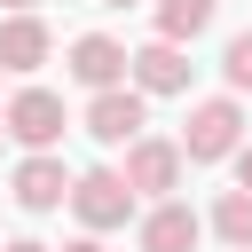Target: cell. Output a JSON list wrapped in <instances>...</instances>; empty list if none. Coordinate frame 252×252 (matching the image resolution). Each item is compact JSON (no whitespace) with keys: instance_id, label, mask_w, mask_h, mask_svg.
<instances>
[{"instance_id":"18","label":"cell","mask_w":252,"mask_h":252,"mask_svg":"<svg viewBox=\"0 0 252 252\" xmlns=\"http://www.w3.org/2000/svg\"><path fill=\"white\" fill-rule=\"evenodd\" d=\"M102 8H134V0H102Z\"/></svg>"},{"instance_id":"1","label":"cell","mask_w":252,"mask_h":252,"mask_svg":"<svg viewBox=\"0 0 252 252\" xmlns=\"http://www.w3.org/2000/svg\"><path fill=\"white\" fill-rule=\"evenodd\" d=\"M71 213H79V228H94V236L126 228V220H134V189H126V173H118V165H87V173H71Z\"/></svg>"},{"instance_id":"14","label":"cell","mask_w":252,"mask_h":252,"mask_svg":"<svg viewBox=\"0 0 252 252\" xmlns=\"http://www.w3.org/2000/svg\"><path fill=\"white\" fill-rule=\"evenodd\" d=\"M228 165H236V189H252V142H236V150H228Z\"/></svg>"},{"instance_id":"16","label":"cell","mask_w":252,"mask_h":252,"mask_svg":"<svg viewBox=\"0 0 252 252\" xmlns=\"http://www.w3.org/2000/svg\"><path fill=\"white\" fill-rule=\"evenodd\" d=\"M0 252H55V244H39V236H16V244H0Z\"/></svg>"},{"instance_id":"13","label":"cell","mask_w":252,"mask_h":252,"mask_svg":"<svg viewBox=\"0 0 252 252\" xmlns=\"http://www.w3.org/2000/svg\"><path fill=\"white\" fill-rule=\"evenodd\" d=\"M220 71H228V87H236V94H252V32H236V39L220 47Z\"/></svg>"},{"instance_id":"12","label":"cell","mask_w":252,"mask_h":252,"mask_svg":"<svg viewBox=\"0 0 252 252\" xmlns=\"http://www.w3.org/2000/svg\"><path fill=\"white\" fill-rule=\"evenodd\" d=\"M220 0H158V39H197Z\"/></svg>"},{"instance_id":"7","label":"cell","mask_w":252,"mask_h":252,"mask_svg":"<svg viewBox=\"0 0 252 252\" xmlns=\"http://www.w3.org/2000/svg\"><path fill=\"white\" fill-rule=\"evenodd\" d=\"M47 55H55V32L39 24V8H8V16H0V71L24 79V71H39Z\"/></svg>"},{"instance_id":"5","label":"cell","mask_w":252,"mask_h":252,"mask_svg":"<svg viewBox=\"0 0 252 252\" xmlns=\"http://www.w3.org/2000/svg\"><path fill=\"white\" fill-rule=\"evenodd\" d=\"M150 126V94L126 79V87H102V94H87V134L102 142V150H126L134 134Z\"/></svg>"},{"instance_id":"8","label":"cell","mask_w":252,"mask_h":252,"mask_svg":"<svg viewBox=\"0 0 252 252\" xmlns=\"http://www.w3.org/2000/svg\"><path fill=\"white\" fill-rule=\"evenodd\" d=\"M87 94H102V87H126V47L110 39V32H79L71 39V63H63Z\"/></svg>"},{"instance_id":"17","label":"cell","mask_w":252,"mask_h":252,"mask_svg":"<svg viewBox=\"0 0 252 252\" xmlns=\"http://www.w3.org/2000/svg\"><path fill=\"white\" fill-rule=\"evenodd\" d=\"M0 8H39V0H0Z\"/></svg>"},{"instance_id":"15","label":"cell","mask_w":252,"mask_h":252,"mask_svg":"<svg viewBox=\"0 0 252 252\" xmlns=\"http://www.w3.org/2000/svg\"><path fill=\"white\" fill-rule=\"evenodd\" d=\"M63 252H102V236H94V228H87V236H71V244H63Z\"/></svg>"},{"instance_id":"11","label":"cell","mask_w":252,"mask_h":252,"mask_svg":"<svg viewBox=\"0 0 252 252\" xmlns=\"http://www.w3.org/2000/svg\"><path fill=\"white\" fill-rule=\"evenodd\" d=\"M213 236H220L228 252H252V189H220V205H213Z\"/></svg>"},{"instance_id":"6","label":"cell","mask_w":252,"mask_h":252,"mask_svg":"<svg viewBox=\"0 0 252 252\" xmlns=\"http://www.w3.org/2000/svg\"><path fill=\"white\" fill-rule=\"evenodd\" d=\"M16 205H24V213H63V205H71V165H63L55 150H32V158L16 165Z\"/></svg>"},{"instance_id":"9","label":"cell","mask_w":252,"mask_h":252,"mask_svg":"<svg viewBox=\"0 0 252 252\" xmlns=\"http://www.w3.org/2000/svg\"><path fill=\"white\" fill-rule=\"evenodd\" d=\"M126 79H134L142 94H189V55H181V39L134 47V55H126Z\"/></svg>"},{"instance_id":"4","label":"cell","mask_w":252,"mask_h":252,"mask_svg":"<svg viewBox=\"0 0 252 252\" xmlns=\"http://www.w3.org/2000/svg\"><path fill=\"white\" fill-rule=\"evenodd\" d=\"M181 165H189V158H181V142H165V134H134L118 173H126V189H134V197H150V205H158V197H173V189H181Z\"/></svg>"},{"instance_id":"19","label":"cell","mask_w":252,"mask_h":252,"mask_svg":"<svg viewBox=\"0 0 252 252\" xmlns=\"http://www.w3.org/2000/svg\"><path fill=\"white\" fill-rule=\"evenodd\" d=\"M0 142H8V126H0Z\"/></svg>"},{"instance_id":"20","label":"cell","mask_w":252,"mask_h":252,"mask_svg":"<svg viewBox=\"0 0 252 252\" xmlns=\"http://www.w3.org/2000/svg\"><path fill=\"white\" fill-rule=\"evenodd\" d=\"M0 79H8V71H0Z\"/></svg>"},{"instance_id":"3","label":"cell","mask_w":252,"mask_h":252,"mask_svg":"<svg viewBox=\"0 0 252 252\" xmlns=\"http://www.w3.org/2000/svg\"><path fill=\"white\" fill-rule=\"evenodd\" d=\"M0 126H8V142H24V150H55L71 118H63V94H55V87H16L8 110H0Z\"/></svg>"},{"instance_id":"2","label":"cell","mask_w":252,"mask_h":252,"mask_svg":"<svg viewBox=\"0 0 252 252\" xmlns=\"http://www.w3.org/2000/svg\"><path fill=\"white\" fill-rule=\"evenodd\" d=\"M236 142H244V110H236V94L197 102V110H189V126H181V158H189V165H220Z\"/></svg>"},{"instance_id":"10","label":"cell","mask_w":252,"mask_h":252,"mask_svg":"<svg viewBox=\"0 0 252 252\" xmlns=\"http://www.w3.org/2000/svg\"><path fill=\"white\" fill-rule=\"evenodd\" d=\"M197 236H205V220H197L181 197H158V205L142 213V252H197Z\"/></svg>"}]
</instances>
